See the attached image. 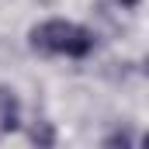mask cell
Wrapping results in <instances>:
<instances>
[{"mask_svg":"<svg viewBox=\"0 0 149 149\" xmlns=\"http://www.w3.org/2000/svg\"><path fill=\"white\" fill-rule=\"evenodd\" d=\"M28 139H31L35 146H56V128H52V121H35L31 132H28Z\"/></svg>","mask_w":149,"mask_h":149,"instance_id":"3","label":"cell"},{"mask_svg":"<svg viewBox=\"0 0 149 149\" xmlns=\"http://www.w3.org/2000/svg\"><path fill=\"white\" fill-rule=\"evenodd\" d=\"M128 142H132V139H128L125 132H114V135H108V139H104V146H128Z\"/></svg>","mask_w":149,"mask_h":149,"instance_id":"4","label":"cell"},{"mask_svg":"<svg viewBox=\"0 0 149 149\" xmlns=\"http://www.w3.org/2000/svg\"><path fill=\"white\" fill-rule=\"evenodd\" d=\"M121 3H125V7H135V0H121Z\"/></svg>","mask_w":149,"mask_h":149,"instance_id":"6","label":"cell"},{"mask_svg":"<svg viewBox=\"0 0 149 149\" xmlns=\"http://www.w3.org/2000/svg\"><path fill=\"white\" fill-rule=\"evenodd\" d=\"M21 125V104H17V94L10 87L0 83V132H14Z\"/></svg>","mask_w":149,"mask_h":149,"instance_id":"2","label":"cell"},{"mask_svg":"<svg viewBox=\"0 0 149 149\" xmlns=\"http://www.w3.org/2000/svg\"><path fill=\"white\" fill-rule=\"evenodd\" d=\"M142 73H146V76H149V56H146V63H142Z\"/></svg>","mask_w":149,"mask_h":149,"instance_id":"5","label":"cell"},{"mask_svg":"<svg viewBox=\"0 0 149 149\" xmlns=\"http://www.w3.org/2000/svg\"><path fill=\"white\" fill-rule=\"evenodd\" d=\"M28 38H31V49H35V52H45V56L83 59V56H90V49H94V31L80 28L73 21H59V17L31 28Z\"/></svg>","mask_w":149,"mask_h":149,"instance_id":"1","label":"cell"},{"mask_svg":"<svg viewBox=\"0 0 149 149\" xmlns=\"http://www.w3.org/2000/svg\"><path fill=\"white\" fill-rule=\"evenodd\" d=\"M142 146H149V132H146V135H142Z\"/></svg>","mask_w":149,"mask_h":149,"instance_id":"7","label":"cell"}]
</instances>
